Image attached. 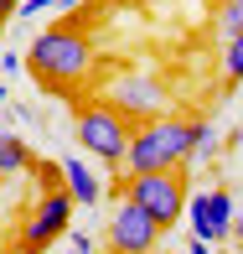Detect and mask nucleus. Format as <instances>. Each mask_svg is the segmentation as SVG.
<instances>
[{
	"instance_id": "obj_1",
	"label": "nucleus",
	"mask_w": 243,
	"mask_h": 254,
	"mask_svg": "<svg viewBox=\"0 0 243 254\" xmlns=\"http://www.w3.org/2000/svg\"><path fill=\"white\" fill-rule=\"evenodd\" d=\"M31 78H37L47 94L57 99H73V88L88 83V73H94V42H88L83 26H73V21H62V26H42L37 37H31Z\"/></svg>"
},
{
	"instance_id": "obj_2",
	"label": "nucleus",
	"mask_w": 243,
	"mask_h": 254,
	"mask_svg": "<svg viewBox=\"0 0 243 254\" xmlns=\"http://www.w3.org/2000/svg\"><path fill=\"white\" fill-rule=\"evenodd\" d=\"M196 130H202V120H187V114H155V120L135 125L124 171L130 177H140V171H187L196 161Z\"/></svg>"
},
{
	"instance_id": "obj_3",
	"label": "nucleus",
	"mask_w": 243,
	"mask_h": 254,
	"mask_svg": "<svg viewBox=\"0 0 243 254\" xmlns=\"http://www.w3.org/2000/svg\"><path fill=\"white\" fill-rule=\"evenodd\" d=\"M73 135H78V145H83L94 161H103V166H124V156H130V135H135V125L124 120L114 104H83L78 109V120H73Z\"/></svg>"
},
{
	"instance_id": "obj_4",
	"label": "nucleus",
	"mask_w": 243,
	"mask_h": 254,
	"mask_svg": "<svg viewBox=\"0 0 243 254\" xmlns=\"http://www.w3.org/2000/svg\"><path fill=\"white\" fill-rule=\"evenodd\" d=\"M124 197L140 202L160 228L187 223V171H140V177H124Z\"/></svg>"
},
{
	"instance_id": "obj_5",
	"label": "nucleus",
	"mask_w": 243,
	"mask_h": 254,
	"mask_svg": "<svg viewBox=\"0 0 243 254\" xmlns=\"http://www.w3.org/2000/svg\"><path fill=\"white\" fill-rule=\"evenodd\" d=\"M73 207H78V197H73L67 187L42 192L37 207H31V213L21 218V228H16V249H21V254H42L52 239L67 234V223H73Z\"/></svg>"
},
{
	"instance_id": "obj_6",
	"label": "nucleus",
	"mask_w": 243,
	"mask_h": 254,
	"mask_svg": "<svg viewBox=\"0 0 243 254\" xmlns=\"http://www.w3.org/2000/svg\"><path fill=\"white\" fill-rule=\"evenodd\" d=\"M103 104H114L130 125H145L155 114H166V83L155 73H119L103 88Z\"/></svg>"
},
{
	"instance_id": "obj_7",
	"label": "nucleus",
	"mask_w": 243,
	"mask_h": 254,
	"mask_svg": "<svg viewBox=\"0 0 243 254\" xmlns=\"http://www.w3.org/2000/svg\"><path fill=\"white\" fill-rule=\"evenodd\" d=\"M160 234H166V228H160L140 202H130V197L119 192V207H114L109 228H103V244H109V254H155Z\"/></svg>"
},
{
	"instance_id": "obj_8",
	"label": "nucleus",
	"mask_w": 243,
	"mask_h": 254,
	"mask_svg": "<svg viewBox=\"0 0 243 254\" xmlns=\"http://www.w3.org/2000/svg\"><path fill=\"white\" fill-rule=\"evenodd\" d=\"M62 177H67V192L78 197V207H94L103 197V182L94 177V166L83 156H62Z\"/></svg>"
},
{
	"instance_id": "obj_9",
	"label": "nucleus",
	"mask_w": 243,
	"mask_h": 254,
	"mask_svg": "<svg viewBox=\"0 0 243 254\" xmlns=\"http://www.w3.org/2000/svg\"><path fill=\"white\" fill-rule=\"evenodd\" d=\"M37 166V156H31V140H21V135L0 130V177H21V171Z\"/></svg>"
},
{
	"instance_id": "obj_10",
	"label": "nucleus",
	"mask_w": 243,
	"mask_h": 254,
	"mask_svg": "<svg viewBox=\"0 0 243 254\" xmlns=\"http://www.w3.org/2000/svg\"><path fill=\"white\" fill-rule=\"evenodd\" d=\"M187 228H192V239H207V244H217V223H212V192H192V197H187Z\"/></svg>"
},
{
	"instance_id": "obj_11",
	"label": "nucleus",
	"mask_w": 243,
	"mask_h": 254,
	"mask_svg": "<svg viewBox=\"0 0 243 254\" xmlns=\"http://www.w3.org/2000/svg\"><path fill=\"white\" fill-rule=\"evenodd\" d=\"M212 16H217V37H243V0H217V10H212Z\"/></svg>"
},
{
	"instance_id": "obj_12",
	"label": "nucleus",
	"mask_w": 243,
	"mask_h": 254,
	"mask_svg": "<svg viewBox=\"0 0 243 254\" xmlns=\"http://www.w3.org/2000/svg\"><path fill=\"white\" fill-rule=\"evenodd\" d=\"M223 83H243V37L223 42Z\"/></svg>"
},
{
	"instance_id": "obj_13",
	"label": "nucleus",
	"mask_w": 243,
	"mask_h": 254,
	"mask_svg": "<svg viewBox=\"0 0 243 254\" xmlns=\"http://www.w3.org/2000/svg\"><path fill=\"white\" fill-rule=\"evenodd\" d=\"M31 177H37V187H42V192L67 187V177H62V161H37V166H31Z\"/></svg>"
},
{
	"instance_id": "obj_14",
	"label": "nucleus",
	"mask_w": 243,
	"mask_h": 254,
	"mask_svg": "<svg viewBox=\"0 0 243 254\" xmlns=\"http://www.w3.org/2000/svg\"><path fill=\"white\" fill-rule=\"evenodd\" d=\"M212 151H217V130L202 120V130H196V161H212Z\"/></svg>"
},
{
	"instance_id": "obj_15",
	"label": "nucleus",
	"mask_w": 243,
	"mask_h": 254,
	"mask_svg": "<svg viewBox=\"0 0 243 254\" xmlns=\"http://www.w3.org/2000/svg\"><path fill=\"white\" fill-rule=\"evenodd\" d=\"M47 10H57V0H21V21H31V16H47Z\"/></svg>"
},
{
	"instance_id": "obj_16",
	"label": "nucleus",
	"mask_w": 243,
	"mask_h": 254,
	"mask_svg": "<svg viewBox=\"0 0 243 254\" xmlns=\"http://www.w3.org/2000/svg\"><path fill=\"white\" fill-rule=\"evenodd\" d=\"M21 67H26V57H21V52H0V73H5V78H16Z\"/></svg>"
},
{
	"instance_id": "obj_17",
	"label": "nucleus",
	"mask_w": 243,
	"mask_h": 254,
	"mask_svg": "<svg viewBox=\"0 0 243 254\" xmlns=\"http://www.w3.org/2000/svg\"><path fill=\"white\" fill-rule=\"evenodd\" d=\"M67 249H78V254H94V239H88V234H67Z\"/></svg>"
},
{
	"instance_id": "obj_18",
	"label": "nucleus",
	"mask_w": 243,
	"mask_h": 254,
	"mask_svg": "<svg viewBox=\"0 0 243 254\" xmlns=\"http://www.w3.org/2000/svg\"><path fill=\"white\" fill-rule=\"evenodd\" d=\"M10 16H21V0H0V26H5Z\"/></svg>"
},
{
	"instance_id": "obj_19",
	"label": "nucleus",
	"mask_w": 243,
	"mask_h": 254,
	"mask_svg": "<svg viewBox=\"0 0 243 254\" xmlns=\"http://www.w3.org/2000/svg\"><path fill=\"white\" fill-rule=\"evenodd\" d=\"M187 254H212V244H207V239H192V244H187Z\"/></svg>"
},
{
	"instance_id": "obj_20",
	"label": "nucleus",
	"mask_w": 243,
	"mask_h": 254,
	"mask_svg": "<svg viewBox=\"0 0 243 254\" xmlns=\"http://www.w3.org/2000/svg\"><path fill=\"white\" fill-rule=\"evenodd\" d=\"M233 239H243V207L233 213Z\"/></svg>"
},
{
	"instance_id": "obj_21",
	"label": "nucleus",
	"mask_w": 243,
	"mask_h": 254,
	"mask_svg": "<svg viewBox=\"0 0 243 254\" xmlns=\"http://www.w3.org/2000/svg\"><path fill=\"white\" fill-rule=\"evenodd\" d=\"M78 5H83V0H57V10H78Z\"/></svg>"
},
{
	"instance_id": "obj_22",
	"label": "nucleus",
	"mask_w": 243,
	"mask_h": 254,
	"mask_svg": "<svg viewBox=\"0 0 243 254\" xmlns=\"http://www.w3.org/2000/svg\"><path fill=\"white\" fill-rule=\"evenodd\" d=\"M5 99H10V94H5V73H0V104H5Z\"/></svg>"
},
{
	"instance_id": "obj_23",
	"label": "nucleus",
	"mask_w": 243,
	"mask_h": 254,
	"mask_svg": "<svg viewBox=\"0 0 243 254\" xmlns=\"http://www.w3.org/2000/svg\"><path fill=\"white\" fill-rule=\"evenodd\" d=\"M233 140H238V145H243V130H233Z\"/></svg>"
},
{
	"instance_id": "obj_24",
	"label": "nucleus",
	"mask_w": 243,
	"mask_h": 254,
	"mask_svg": "<svg viewBox=\"0 0 243 254\" xmlns=\"http://www.w3.org/2000/svg\"><path fill=\"white\" fill-rule=\"evenodd\" d=\"M62 254H78V249H62Z\"/></svg>"
},
{
	"instance_id": "obj_25",
	"label": "nucleus",
	"mask_w": 243,
	"mask_h": 254,
	"mask_svg": "<svg viewBox=\"0 0 243 254\" xmlns=\"http://www.w3.org/2000/svg\"><path fill=\"white\" fill-rule=\"evenodd\" d=\"M16 254H21V249H16Z\"/></svg>"
}]
</instances>
